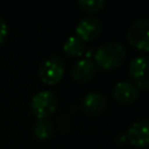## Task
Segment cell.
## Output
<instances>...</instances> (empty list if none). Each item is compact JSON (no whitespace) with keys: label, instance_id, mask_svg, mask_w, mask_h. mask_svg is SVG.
I'll use <instances>...</instances> for the list:
<instances>
[{"label":"cell","instance_id":"cell-1","mask_svg":"<svg viewBox=\"0 0 149 149\" xmlns=\"http://www.w3.org/2000/svg\"><path fill=\"white\" fill-rule=\"evenodd\" d=\"M126 56L123 45L119 42H108L100 45L95 54L94 61L97 65L105 70H112L121 65Z\"/></svg>","mask_w":149,"mask_h":149},{"label":"cell","instance_id":"cell-2","mask_svg":"<svg viewBox=\"0 0 149 149\" xmlns=\"http://www.w3.org/2000/svg\"><path fill=\"white\" fill-rule=\"evenodd\" d=\"M57 107V99L48 90L40 91L34 94L30 101V108L33 114L37 119H47L50 116Z\"/></svg>","mask_w":149,"mask_h":149},{"label":"cell","instance_id":"cell-3","mask_svg":"<svg viewBox=\"0 0 149 149\" xmlns=\"http://www.w3.org/2000/svg\"><path fill=\"white\" fill-rule=\"evenodd\" d=\"M64 62L58 56H50L44 59L38 68L40 79L48 85H54L58 83L64 74Z\"/></svg>","mask_w":149,"mask_h":149},{"label":"cell","instance_id":"cell-4","mask_svg":"<svg viewBox=\"0 0 149 149\" xmlns=\"http://www.w3.org/2000/svg\"><path fill=\"white\" fill-rule=\"evenodd\" d=\"M128 42L136 49L149 50V20L142 19L135 21L127 31Z\"/></svg>","mask_w":149,"mask_h":149},{"label":"cell","instance_id":"cell-5","mask_svg":"<svg viewBox=\"0 0 149 149\" xmlns=\"http://www.w3.org/2000/svg\"><path fill=\"white\" fill-rule=\"evenodd\" d=\"M129 74L137 88H149V58L144 56L133 58L129 63Z\"/></svg>","mask_w":149,"mask_h":149},{"label":"cell","instance_id":"cell-6","mask_svg":"<svg viewBox=\"0 0 149 149\" xmlns=\"http://www.w3.org/2000/svg\"><path fill=\"white\" fill-rule=\"evenodd\" d=\"M101 33V22L99 19L94 16H85L83 17L76 27L77 36L84 42L92 41L97 38Z\"/></svg>","mask_w":149,"mask_h":149},{"label":"cell","instance_id":"cell-7","mask_svg":"<svg viewBox=\"0 0 149 149\" xmlns=\"http://www.w3.org/2000/svg\"><path fill=\"white\" fill-rule=\"evenodd\" d=\"M127 139L130 144L139 148L149 146V121L141 120L133 123L127 132Z\"/></svg>","mask_w":149,"mask_h":149},{"label":"cell","instance_id":"cell-8","mask_svg":"<svg viewBox=\"0 0 149 149\" xmlns=\"http://www.w3.org/2000/svg\"><path fill=\"white\" fill-rule=\"evenodd\" d=\"M107 105V99L100 92H88L81 101L83 111L88 115H99L104 112Z\"/></svg>","mask_w":149,"mask_h":149},{"label":"cell","instance_id":"cell-9","mask_svg":"<svg viewBox=\"0 0 149 149\" xmlns=\"http://www.w3.org/2000/svg\"><path fill=\"white\" fill-rule=\"evenodd\" d=\"M139 88L129 81H119L113 88V97L120 104H132L139 97Z\"/></svg>","mask_w":149,"mask_h":149},{"label":"cell","instance_id":"cell-10","mask_svg":"<svg viewBox=\"0 0 149 149\" xmlns=\"http://www.w3.org/2000/svg\"><path fill=\"white\" fill-rule=\"evenodd\" d=\"M94 73H95V65L88 58H84V59L78 61L72 66V70H71L72 78L79 83L88 81L90 79L93 78Z\"/></svg>","mask_w":149,"mask_h":149},{"label":"cell","instance_id":"cell-11","mask_svg":"<svg viewBox=\"0 0 149 149\" xmlns=\"http://www.w3.org/2000/svg\"><path fill=\"white\" fill-rule=\"evenodd\" d=\"M65 54L70 57H79L85 51V43L78 36H70L63 47Z\"/></svg>","mask_w":149,"mask_h":149},{"label":"cell","instance_id":"cell-12","mask_svg":"<svg viewBox=\"0 0 149 149\" xmlns=\"http://www.w3.org/2000/svg\"><path fill=\"white\" fill-rule=\"evenodd\" d=\"M34 135L40 140H47L54 134V125L48 119H37L33 126Z\"/></svg>","mask_w":149,"mask_h":149},{"label":"cell","instance_id":"cell-13","mask_svg":"<svg viewBox=\"0 0 149 149\" xmlns=\"http://www.w3.org/2000/svg\"><path fill=\"white\" fill-rule=\"evenodd\" d=\"M78 5L85 12H98L105 7L104 0H79Z\"/></svg>","mask_w":149,"mask_h":149},{"label":"cell","instance_id":"cell-14","mask_svg":"<svg viewBox=\"0 0 149 149\" xmlns=\"http://www.w3.org/2000/svg\"><path fill=\"white\" fill-rule=\"evenodd\" d=\"M6 35H7V23L0 15V44L6 38Z\"/></svg>","mask_w":149,"mask_h":149}]
</instances>
